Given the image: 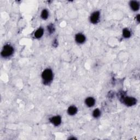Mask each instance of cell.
Returning <instances> with one entry per match:
<instances>
[{
    "label": "cell",
    "instance_id": "obj_1",
    "mask_svg": "<svg viewBox=\"0 0 140 140\" xmlns=\"http://www.w3.org/2000/svg\"><path fill=\"white\" fill-rule=\"evenodd\" d=\"M42 78L43 79V82L45 83H50L53 80V73L51 69L47 68L45 69L42 74Z\"/></svg>",
    "mask_w": 140,
    "mask_h": 140
},
{
    "label": "cell",
    "instance_id": "obj_2",
    "mask_svg": "<svg viewBox=\"0 0 140 140\" xmlns=\"http://www.w3.org/2000/svg\"><path fill=\"white\" fill-rule=\"evenodd\" d=\"M14 49L11 45L7 44L3 48V49L1 51V56L4 58H7L11 56L13 53Z\"/></svg>",
    "mask_w": 140,
    "mask_h": 140
},
{
    "label": "cell",
    "instance_id": "obj_3",
    "mask_svg": "<svg viewBox=\"0 0 140 140\" xmlns=\"http://www.w3.org/2000/svg\"><path fill=\"white\" fill-rule=\"evenodd\" d=\"M123 101L125 105L132 106L136 105L137 103V100L134 97L126 96L123 98Z\"/></svg>",
    "mask_w": 140,
    "mask_h": 140
},
{
    "label": "cell",
    "instance_id": "obj_4",
    "mask_svg": "<svg viewBox=\"0 0 140 140\" xmlns=\"http://www.w3.org/2000/svg\"><path fill=\"white\" fill-rule=\"evenodd\" d=\"M100 12L98 11L94 12L91 15L90 18V21L93 24H96L98 22L100 19Z\"/></svg>",
    "mask_w": 140,
    "mask_h": 140
},
{
    "label": "cell",
    "instance_id": "obj_5",
    "mask_svg": "<svg viewBox=\"0 0 140 140\" xmlns=\"http://www.w3.org/2000/svg\"><path fill=\"white\" fill-rule=\"evenodd\" d=\"M50 121L54 125L58 126L60 125V124L61 123V117L59 116H54L51 117V118L50 119Z\"/></svg>",
    "mask_w": 140,
    "mask_h": 140
},
{
    "label": "cell",
    "instance_id": "obj_6",
    "mask_svg": "<svg viewBox=\"0 0 140 140\" xmlns=\"http://www.w3.org/2000/svg\"><path fill=\"white\" fill-rule=\"evenodd\" d=\"M86 37L82 34H78L75 36V40L77 43L79 44H82L86 41Z\"/></svg>",
    "mask_w": 140,
    "mask_h": 140
},
{
    "label": "cell",
    "instance_id": "obj_7",
    "mask_svg": "<svg viewBox=\"0 0 140 140\" xmlns=\"http://www.w3.org/2000/svg\"><path fill=\"white\" fill-rule=\"evenodd\" d=\"M130 8L133 11H137L139 8V3L137 1H132L130 2Z\"/></svg>",
    "mask_w": 140,
    "mask_h": 140
},
{
    "label": "cell",
    "instance_id": "obj_8",
    "mask_svg": "<svg viewBox=\"0 0 140 140\" xmlns=\"http://www.w3.org/2000/svg\"><path fill=\"white\" fill-rule=\"evenodd\" d=\"M86 105L89 107H92L94 106L95 103V100L92 97H89L86 99L85 101Z\"/></svg>",
    "mask_w": 140,
    "mask_h": 140
},
{
    "label": "cell",
    "instance_id": "obj_9",
    "mask_svg": "<svg viewBox=\"0 0 140 140\" xmlns=\"http://www.w3.org/2000/svg\"><path fill=\"white\" fill-rule=\"evenodd\" d=\"M77 112V107L74 106H71L68 107L67 109V113L70 116H73L76 115Z\"/></svg>",
    "mask_w": 140,
    "mask_h": 140
},
{
    "label": "cell",
    "instance_id": "obj_10",
    "mask_svg": "<svg viewBox=\"0 0 140 140\" xmlns=\"http://www.w3.org/2000/svg\"><path fill=\"white\" fill-rule=\"evenodd\" d=\"M44 34V30L42 28L38 29L35 32V37L36 38H40Z\"/></svg>",
    "mask_w": 140,
    "mask_h": 140
},
{
    "label": "cell",
    "instance_id": "obj_11",
    "mask_svg": "<svg viewBox=\"0 0 140 140\" xmlns=\"http://www.w3.org/2000/svg\"><path fill=\"white\" fill-rule=\"evenodd\" d=\"M123 36L125 38H129L131 36V32L128 29H124L123 30Z\"/></svg>",
    "mask_w": 140,
    "mask_h": 140
},
{
    "label": "cell",
    "instance_id": "obj_12",
    "mask_svg": "<svg viewBox=\"0 0 140 140\" xmlns=\"http://www.w3.org/2000/svg\"><path fill=\"white\" fill-rule=\"evenodd\" d=\"M41 16V18L43 19H44V20H45V19H47L48 18L49 13L47 9H44V10L42 11Z\"/></svg>",
    "mask_w": 140,
    "mask_h": 140
},
{
    "label": "cell",
    "instance_id": "obj_13",
    "mask_svg": "<svg viewBox=\"0 0 140 140\" xmlns=\"http://www.w3.org/2000/svg\"><path fill=\"white\" fill-rule=\"evenodd\" d=\"M100 115H101V112L98 108L95 109L93 111V116L94 118H99V117L100 116Z\"/></svg>",
    "mask_w": 140,
    "mask_h": 140
},
{
    "label": "cell",
    "instance_id": "obj_14",
    "mask_svg": "<svg viewBox=\"0 0 140 140\" xmlns=\"http://www.w3.org/2000/svg\"><path fill=\"white\" fill-rule=\"evenodd\" d=\"M48 30L50 34L53 33L54 30H55L54 25L53 24H50L49 26H48Z\"/></svg>",
    "mask_w": 140,
    "mask_h": 140
},
{
    "label": "cell",
    "instance_id": "obj_15",
    "mask_svg": "<svg viewBox=\"0 0 140 140\" xmlns=\"http://www.w3.org/2000/svg\"><path fill=\"white\" fill-rule=\"evenodd\" d=\"M136 19H137V21L139 22V15L138 14L136 16Z\"/></svg>",
    "mask_w": 140,
    "mask_h": 140
},
{
    "label": "cell",
    "instance_id": "obj_16",
    "mask_svg": "<svg viewBox=\"0 0 140 140\" xmlns=\"http://www.w3.org/2000/svg\"><path fill=\"white\" fill-rule=\"evenodd\" d=\"M69 139H76L75 137H70L68 138Z\"/></svg>",
    "mask_w": 140,
    "mask_h": 140
}]
</instances>
